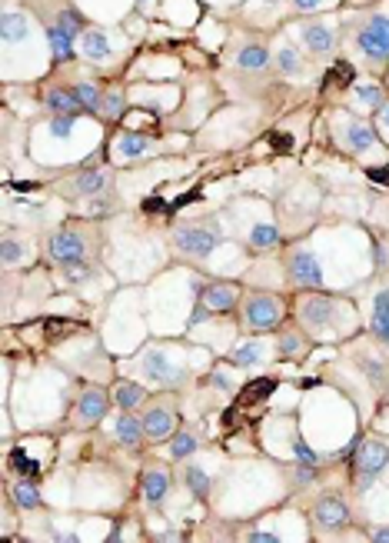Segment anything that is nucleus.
<instances>
[{"mask_svg": "<svg viewBox=\"0 0 389 543\" xmlns=\"http://www.w3.org/2000/svg\"><path fill=\"white\" fill-rule=\"evenodd\" d=\"M140 373L157 383V387H180L187 380V366L173 360L170 347H150L147 354L140 357Z\"/></svg>", "mask_w": 389, "mask_h": 543, "instance_id": "obj_1", "label": "nucleus"}, {"mask_svg": "<svg viewBox=\"0 0 389 543\" xmlns=\"http://www.w3.org/2000/svg\"><path fill=\"white\" fill-rule=\"evenodd\" d=\"M223 241V234L216 227L213 220H203V224H183V227L173 230V243L180 253H187V257H210V253L220 247Z\"/></svg>", "mask_w": 389, "mask_h": 543, "instance_id": "obj_2", "label": "nucleus"}, {"mask_svg": "<svg viewBox=\"0 0 389 543\" xmlns=\"http://www.w3.org/2000/svg\"><path fill=\"white\" fill-rule=\"evenodd\" d=\"M279 317H283V307L273 293H246L243 300V324L256 333H266V330L279 327Z\"/></svg>", "mask_w": 389, "mask_h": 543, "instance_id": "obj_3", "label": "nucleus"}, {"mask_svg": "<svg viewBox=\"0 0 389 543\" xmlns=\"http://www.w3.org/2000/svg\"><path fill=\"white\" fill-rule=\"evenodd\" d=\"M239 287L237 283H226V280H213V283H206L200 287V307H197V314L190 324H200L203 317L210 314H230V310H237L239 303Z\"/></svg>", "mask_w": 389, "mask_h": 543, "instance_id": "obj_4", "label": "nucleus"}, {"mask_svg": "<svg viewBox=\"0 0 389 543\" xmlns=\"http://www.w3.org/2000/svg\"><path fill=\"white\" fill-rule=\"evenodd\" d=\"M352 467H356V487H369L389 467V447L383 440H376V437L363 440L356 456H352Z\"/></svg>", "mask_w": 389, "mask_h": 543, "instance_id": "obj_5", "label": "nucleus"}, {"mask_svg": "<svg viewBox=\"0 0 389 543\" xmlns=\"http://www.w3.org/2000/svg\"><path fill=\"white\" fill-rule=\"evenodd\" d=\"M336 317H339V303L333 300V297H327V293H313V297H306V300L300 303L303 327L313 330V333L329 330L333 324H336Z\"/></svg>", "mask_w": 389, "mask_h": 543, "instance_id": "obj_6", "label": "nucleus"}, {"mask_svg": "<svg viewBox=\"0 0 389 543\" xmlns=\"http://www.w3.org/2000/svg\"><path fill=\"white\" fill-rule=\"evenodd\" d=\"M356 47L369 57V60H386L389 57V17L373 13L356 34Z\"/></svg>", "mask_w": 389, "mask_h": 543, "instance_id": "obj_7", "label": "nucleus"}, {"mask_svg": "<svg viewBox=\"0 0 389 543\" xmlns=\"http://www.w3.org/2000/svg\"><path fill=\"white\" fill-rule=\"evenodd\" d=\"M286 274H289V280H293L296 287H319V283H323V270H319V260H316L310 250H303V247L289 250V257H286Z\"/></svg>", "mask_w": 389, "mask_h": 543, "instance_id": "obj_8", "label": "nucleus"}, {"mask_svg": "<svg viewBox=\"0 0 389 543\" xmlns=\"http://www.w3.org/2000/svg\"><path fill=\"white\" fill-rule=\"evenodd\" d=\"M47 253H51V260L67 267V264H77V260L87 257V243H84V237L77 230H57V234H51V241H47Z\"/></svg>", "mask_w": 389, "mask_h": 543, "instance_id": "obj_9", "label": "nucleus"}, {"mask_svg": "<svg viewBox=\"0 0 389 543\" xmlns=\"http://www.w3.org/2000/svg\"><path fill=\"white\" fill-rule=\"evenodd\" d=\"M110 180H113L110 170H80L60 190H63V197H103L107 187H110Z\"/></svg>", "mask_w": 389, "mask_h": 543, "instance_id": "obj_10", "label": "nucleus"}, {"mask_svg": "<svg viewBox=\"0 0 389 543\" xmlns=\"http://www.w3.org/2000/svg\"><path fill=\"white\" fill-rule=\"evenodd\" d=\"M313 517H316V527H323V530H339V527L350 523V506H346V500L327 493V497L316 500Z\"/></svg>", "mask_w": 389, "mask_h": 543, "instance_id": "obj_11", "label": "nucleus"}, {"mask_svg": "<svg viewBox=\"0 0 389 543\" xmlns=\"http://www.w3.org/2000/svg\"><path fill=\"white\" fill-rule=\"evenodd\" d=\"M143 433L150 437V440H170L176 433V417H173V407H166V404H153L147 414H143Z\"/></svg>", "mask_w": 389, "mask_h": 543, "instance_id": "obj_12", "label": "nucleus"}, {"mask_svg": "<svg viewBox=\"0 0 389 543\" xmlns=\"http://www.w3.org/2000/svg\"><path fill=\"white\" fill-rule=\"evenodd\" d=\"M107 407H110V397H107L100 387H87V390L77 397L74 420L80 423V427H87V423H97V420H103Z\"/></svg>", "mask_w": 389, "mask_h": 543, "instance_id": "obj_13", "label": "nucleus"}, {"mask_svg": "<svg viewBox=\"0 0 389 543\" xmlns=\"http://www.w3.org/2000/svg\"><path fill=\"white\" fill-rule=\"evenodd\" d=\"M343 143L350 147L352 153H363L369 151V147H376V130L369 124H363V120H350V124L343 127Z\"/></svg>", "mask_w": 389, "mask_h": 543, "instance_id": "obj_14", "label": "nucleus"}, {"mask_svg": "<svg viewBox=\"0 0 389 543\" xmlns=\"http://www.w3.org/2000/svg\"><path fill=\"white\" fill-rule=\"evenodd\" d=\"M113 437L124 443V447H140V440L147 437L143 433V420L133 417V410H120V417L113 423Z\"/></svg>", "mask_w": 389, "mask_h": 543, "instance_id": "obj_15", "label": "nucleus"}, {"mask_svg": "<svg viewBox=\"0 0 389 543\" xmlns=\"http://www.w3.org/2000/svg\"><path fill=\"white\" fill-rule=\"evenodd\" d=\"M166 493H170V473H166L164 467L147 470V473H143V497H147V504L160 506L166 500Z\"/></svg>", "mask_w": 389, "mask_h": 543, "instance_id": "obj_16", "label": "nucleus"}, {"mask_svg": "<svg viewBox=\"0 0 389 543\" xmlns=\"http://www.w3.org/2000/svg\"><path fill=\"white\" fill-rule=\"evenodd\" d=\"M300 34H303V44H306L313 53H329L336 47V34H333L327 24H306Z\"/></svg>", "mask_w": 389, "mask_h": 543, "instance_id": "obj_17", "label": "nucleus"}, {"mask_svg": "<svg viewBox=\"0 0 389 543\" xmlns=\"http://www.w3.org/2000/svg\"><path fill=\"white\" fill-rule=\"evenodd\" d=\"M80 47H84V57H90V60H107L110 57V40L97 27H87L80 34Z\"/></svg>", "mask_w": 389, "mask_h": 543, "instance_id": "obj_18", "label": "nucleus"}, {"mask_svg": "<svg viewBox=\"0 0 389 543\" xmlns=\"http://www.w3.org/2000/svg\"><path fill=\"white\" fill-rule=\"evenodd\" d=\"M47 110H51V114H63V117H77L84 107H80V101L74 97V90L51 87L47 90Z\"/></svg>", "mask_w": 389, "mask_h": 543, "instance_id": "obj_19", "label": "nucleus"}, {"mask_svg": "<svg viewBox=\"0 0 389 543\" xmlns=\"http://www.w3.org/2000/svg\"><path fill=\"white\" fill-rule=\"evenodd\" d=\"M143 400H147V390H143L140 383L124 380V383L113 387V407H117V410H137Z\"/></svg>", "mask_w": 389, "mask_h": 543, "instance_id": "obj_20", "label": "nucleus"}, {"mask_svg": "<svg viewBox=\"0 0 389 543\" xmlns=\"http://www.w3.org/2000/svg\"><path fill=\"white\" fill-rule=\"evenodd\" d=\"M150 147H153V137H147V134L126 130V134L117 137V153H120V157H143Z\"/></svg>", "mask_w": 389, "mask_h": 543, "instance_id": "obj_21", "label": "nucleus"}, {"mask_svg": "<svg viewBox=\"0 0 389 543\" xmlns=\"http://www.w3.org/2000/svg\"><path fill=\"white\" fill-rule=\"evenodd\" d=\"M237 67L239 70H266L270 67V51H266L263 44H246L237 53Z\"/></svg>", "mask_w": 389, "mask_h": 543, "instance_id": "obj_22", "label": "nucleus"}, {"mask_svg": "<svg viewBox=\"0 0 389 543\" xmlns=\"http://www.w3.org/2000/svg\"><path fill=\"white\" fill-rule=\"evenodd\" d=\"M369 327L376 333L379 340L389 347V293H376V303H373V320H369Z\"/></svg>", "mask_w": 389, "mask_h": 543, "instance_id": "obj_23", "label": "nucleus"}, {"mask_svg": "<svg viewBox=\"0 0 389 543\" xmlns=\"http://www.w3.org/2000/svg\"><path fill=\"white\" fill-rule=\"evenodd\" d=\"M0 34H4V44H17V40L27 37V17L17 11H7L0 17Z\"/></svg>", "mask_w": 389, "mask_h": 543, "instance_id": "obj_24", "label": "nucleus"}, {"mask_svg": "<svg viewBox=\"0 0 389 543\" xmlns=\"http://www.w3.org/2000/svg\"><path fill=\"white\" fill-rule=\"evenodd\" d=\"M47 40H51V51L57 60H70V57H74V37H70L60 24L47 27Z\"/></svg>", "mask_w": 389, "mask_h": 543, "instance_id": "obj_25", "label": "nucleus"}, {"mask_svg": "<svg viewBox=\"0 0 389 543\" xmlns=\"http://www.w3.org/2000/svg\"><path fill=\"white\" fill-rule=\"evenodd\" d=\"M273 387H277V380H273V377L250 380V383L239 390V404H256V400H266V397L273 393Z\"/></svg>", "mask_w": 389, "mask_h": 543, "instance_id": "obj_26", "label": "nucleus"}, {"mask_svg": "<svg viewBox=\"0 0 389 543\" xmlns=\"http://www.w3.org/2000/svg\"><path fill=\"white\" fill-rule=\"evenodd\" d=\"M260 360H263V343H256V340L239 343L237 350L230 354V364L233 366H256Z\"/></svg>", "mask_w": 389, "mask_h": 543, "instance_id": "obj_27", "label": "nucleus"}, {"mask_svg": "<svg viewBox=\"0 0 389 543\" xmlns=\"http://www.w3.org/2000/svg\"><path fill=\"white\" fill-rule=\"evenodd\" d=\"M279 243V230L273 224H256L250 230V247L253 250H270V247H277Z\"/></svg>", "mask_w": 389, "mask_h": 543, "instance_id": "obj_28", "label": "nucleus"}, {"mask_svg": "<svg viewBox=\"0 0 389 543\" xmlns=\"http://www.w3.org/2000/svg\"><path fill=\"white\" fill-rule=\"evenodd\" d=\"M197 437L190 433V430H176L173 437H170V456L173 460H183V456H190V454H197Z\"/></svg>", "mask_w": 389, "mask_h": 543, "instance_id": "obj_29", "label": "nucleus"}, {"mask_svg": "<svg viewBox=\"0 0 389 543\" xmlns=\"http://www.w3.org/2000/svg\"><path fill=\"white\" fill-rule=\"evenodd\" d=\"M183 483H187V490L193 493V497H210V487H213V483H210V477H206V473H203L200 467H187L183 470Z\"/></svg>", "mask_w": 389, "mask_h": 543, "instance_id": "obj_30", "label": "nucleus"}, {"mask_svg": "<svg viewBox=\"0 0 389 543\" xmlns=\"http://www.w3.org/2000/svg\"><path fill=\"white\" fill-rule=\"evenodd\" d=\"M74 97L77 101H80V107H84V110H97V114H100V90L93 87V84H87V80H84V84H77L74 87Z\"/></svg>", "mask_w": 389, "mask_h": 543, "instance_id": "obj_31", "label": "nucleus"}, {"mask_svg": "<svg viewBox=\"0 0 389 543\" xmlns=\"http://www.w3.org/2000/svg\"><path fill=\"white\" fill-rule=\"evenodd\" d=\"M57 24L70 34V37H77V34H84L87 30V20H84V13L80 11H74V7H63L60 11V17H57Z\"/></svg>", "mask_w": 389, "mask_h": 543, "instance_id": "obj_32", "label": "nucleus"}, {"mask_svg": "<svg viewBox=\"0 0 389 543\" xmlns=\"http://www.w3.org/2000/svg\"><path fill=\"white\" fill-rule=\"evenodd\" d=\"M277 67H279V74H289V77H296V74H303V60H300V53L293 51V47H279V53H277Z\"/></svg>", "mask_w": 389, "mask_h": 543, "instance_id": "obj_33", "label": "nucleus"}, {"mask_svg": "<svg viewBox=\"0 0 389 543\" xmlns=\"http://www.w3.org/2000/svg\"><path fill=\"white\" fill-rule=\"evenodd\" d=\"M13 500H17V506H24V510H37L40 506V497H37V490H34L30 480L13 483Z\"/></svg>", "mask_w": 389, "mask_h": 543, "instance_id": "obj_34", "label": "nucleus"}, {"mask_svg": "<svg viewBox=\"0 0 389 543\" xmlns=\"http://www.w3.org/2000/svg\"><path fill=\"white\" fill-rule=\"evenodd\" d=\"M279 357H283V360H289V357H293V360L303 357V337L296 333V330H286V333L279 337Z\"/></svg>", "mask_w": 389, "mask_h": 543, "instance_id": "obj_35", "label": "nucleus"}, {"mask_svg": "<svg viewBox=\"0 0 389 543\" xmlns=\"http://www.w3.org/2000/svg\"><path fill=\"white\" fill-rule=\"evenodd\" d=\"M63 280H67V283H74V287H80V283L93 280V267H87L84 260H77V264H67V267H63Z\"/></svg>", "mask_w": 389, "mask_h": 543, "instance_id": "obj_36", "label": "nucleus"}, {"mask_svg": "<svg viewBox=\"0 0 389 543\" xmlns=\"http://www.w3.org/2000/svg\"><path fill=\"white\" fill-rule=\"evenodd\" d=\"M103 120H120L124 117V94H107L100 103Z\"/></svg>", "mask_w": 389, "mask_h": 543, "instance_id": "obj_37", "label": "nucleus"}, {"mask_svg": "<svg viewBox=\"0 0 389 543\" xmlns=\"http://www.w3.org/2000/svg\"><path fill=\"white\" fill-rule=\"evenodd\" d=\"M24 253H27V247L20 241H13V237H7L4 241V247H0V257H4V267H13L17 260H24Z\"/></svg>", "mask_w": 389, "mask_h": 543, "instance_id": "obj_38", "label": "nucleus"}, {"mask_svg": "<svg viewBox=\"0 0 389 543\" xmlns=\"http://www.w3.org/2000/svg\"><path fill=\"white\" fill-rule=\"evenodd\" d=\"M356 97L369 107H383V90L376 84H356Z\"/></svg>", "mask_w": 389, "mask_h": 543, "instance_id": "obj_39", "label": "nucleus"}, {"mask_svg": "<svg viewBox=\"0 0 389 543\" xmlns=\"http://www.w3.org/2000/svg\"><path fill=\"white\" fill-rule=\"evenodd\" d=\"M293 456H296V464H306V467H319V456H316L313 450H310V447L300 440V437L293 440Z\"/></svg>", "mask_w": 389, "mask_h": 543, "instance_id": "obj_40", "label": "nucleus"}, {"mask_svg": "<svg viewBox=\"0 0 389 543\" xmlns=\"http://www.w3.org/2000/svg\"><path fill=\"white\" fill-rule=\"evenodd\" d=\"M70 130H74V117L53 114V120H51V137H67Z\"/></svg>", "mask_w": 389, "mask_h": 543, "instance_id": "obj_41", "label": "nucleus"}, {"mask_svg": "<svg viewBox=\"0 0 389 543\" xmlns=\"http://www.w3.org/2000/svg\"><path fill=\"white\" fill-rule=\"evenodd\" d=\"M360 366H363V373L373 380V383H383V373H386L383 364H376V360H360Z\"/></svg>", "mask_w": 389, "mask_h": 543, "instance_id": "obj_42", "label": "nucleus"}, {"mask_svg": "<svg viewBox=\"0 0 389 543\" xmlns=\"http://www.w3.org/2000/svg\"><path fill=\"white\" fill-rule=\"evenodd\" d=\"M13 467L20 470V473H27V477H37V464H34V460H27L24 454L13 456Z\"/></svg>", "mask_w": 389, "mask_h": 543, "instance_id": "obj_43", "label": "nucleus"}, {"mask_svg": "<svg viewBox=\"0 0 389 543\" xmlns=\"http://www.w3.org/2000/svg\"><path fill=\"white\" fill-rule=\"evenodd\" d=\"M210 383H213V387H220V390H233V380L226 377L223 370H213V373H210Z\"/></svg>", "mask_w": 389, "mask_h": 543, "instance_id": "obj_44", "label": "nucleus"}, {"mask_svg": "<svg viewBox=\"0 0 389 543\" xmlns=\"http://www.w3.org/2000/svg\"><path fill=\"white\" fill-rule=\"evenodd\" d=\"M243 540H250V543H277L279 537L277 533H263V530H253V533H246Z\"/></svg>", "mask_w": 389, "mask_h": 543, "instance_id": "obj_45", "label": "nucleus"}, {"mask_svg": "<svg viewBox=\"0 0 389 543\" xmlns=\"http://www.w3.org/2000/svg\"><path fill=\"white\" fill-rule=\"evenodd\" d=\"M319 4H323V0H293V7H296V11H316Z\"/></svg>", "mask_w": 389, "mask_h": 543, "instance_id": "obj_46", "label": "nucleus"}, {"mask_svg": "<svg viewBox=\"0 0 389 543\" xmlns=\"http://www.w3.org/2000/svg\"><path fill=\"white\" fill-rule=\"evenodd\" d=\"M373 543H389V527H379V530H373V537H369Z\"/></svg>", "mask_w": 389, "mask_h": 543, "instance_id": "obj_47", "label": "nucleus"}, {"mask_svg": "<svg viewBox=\"0 0 389 543\" xmlns=\"http://www.w3.org/2000/svg\"><path fill=\"white\" fill-rule=\"evenodd\" d=\"M379 120L389 127V103H383V107H379Z\"/></svg>", "mask_w": 389, "mask_h": 543, "instance_id": "obj_48", "label": "nucleus"}, {"mask_svg": "<svg viewBox=\"0 0 389 543\" xmlns=\"http://www.w3.org/2000/svg\"><path fill=\"white\" fill-rule=\"evenodd\" d=\"M140 4H147V0H140Z\"/></svg>", "mask_w": 389, "mask_h": 543, "instance_id": "obj_49", "label": "nucleus"}]
</instances>
